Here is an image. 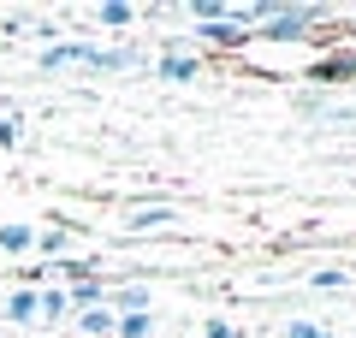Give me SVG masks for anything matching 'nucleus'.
Returning a JSON list of instances; mask_svg holds the SVG:
<instances>
[{
  "mask_svg": "<svg viewBox=\"0 0 356 338\" xmlns=\"http://www.w3.org/2000/svg\"><path fill=\"white\" fill-rule=\"evenodd\" d=\"M36 255H42V267H60L65 255H72V225H65V220L36 225Z\"/></svg>",
  "mask_w": 356,
  "mask_h": 338,
  "instance_id": "20e7f679",
  "label": "nucleus"
},
{
  "mask_svg": "<svg viewBox=\"0 0 356 338\" xmlns=\"http://www.w3.org/2000/svg\"><path fill=\"white\" fill-rule=\"evenodd\" d=\"M18 143H24V119H18V113H6V119H0V154L18 149Z\"/></svg>",
  "mask_w": 356,
  "mask_h": 338,
  "instance_id": "dca6fc26",
  "label": "nucleus"
},
{
  "mask_svg": "<svg viewBox=\"0 0 356 338\" xmlns=\"http://www.w3.org/2000/svg\"><path fill=\"white\" fill-rule=\"evenodd\" d=\"M166 225H178V208H166V202L125 208V232H166Z\"/></svg>",
  "mask_w": 356,
  "mask_h": 338,
  "instance_id": "39448f33",
  "label": "nucleus"
},
{
  "mask_svg": "<svg viewBox=\"0 0 356 338\" xmlns=\"http://www.w3.org/2000/svg\"><path fill=\"white\" fill-rule=\"evenodd\" d=\"M6 321H13V326H36V291L18 285L13 297H6Z\"/></svg>",
  "mask_w": 356,
  "mask_h": 338,
  "instance_id": "4468645a",
  "label": "nucleus"
},
{
  "mask_svg": "<svg viewBox=\"0 0 356 338\" xmlns=\"http://www.w3.org/2000/svg\"><path fill=\"white\" fill-rule=\"evenodd\" d=\"M196 72H202L196 54H161V60H154V77H161V83H191Z\"/></svg>",
  "mask_w": 356,
  "mask_h": 338,
  "instance_id": "9d476101",
  "label": "nucleus"
},
{
  "mask_svg": "<svg viewBox=\"0 0 356 338\" xmlns=\"http://www.w3.org/2000/svg\"><path fill=\"white\" fill-rule=\"evenodd\" d=\"M36 250V225L30 220H0V255H30Z\"/></svg>",
  "mask_w": 356,
  "mask_h": 338,
  "instance_id": "1a4fd4ad",
  "label": "nucleus"
},
{
  "mask_svg": "<svg viewBox=\"0 0 356 338\" xmlns=\"http://www.w3.org/2000/svg\"><path fill=\"white\" fill-rule=\"evenodd\" d=\"M309 285H315V291H344V285H350V273H339V267H321V273H309Z\"/></svg>",
  "mask_w": 356,
  "mask_h": 338,
  "instance_id": "f3484780",
  "label": "nucleus"
},
{
  "mask_svg": "<svg viewBox=\"0 0 356 338\" xmlns=\"http://www.w3.org/2000/svg\"><path fill=\"white\" fill-rule=\"evenodd\" d=\"M113 338H161V321H154V309L149 314H119Z\"/></svg>",
  "mask_w": 356,
  "mask_h": 338,
  "instance_id": "ddd939ff",
  "label": "nucleus"
},
{
  "mask_svg": "<svg viewBox=\"0 0 356 338\" xmlns=\"http://www.w3.org/2000/svg\"><path fill=\"white\" fill-rule=\"evenodd\" d=\"M309 83H327V89H339V83H356V54H327V60L309 72Z\"/></svg>",
  "mask_w": 356,
  "mask_h": 338,
  "instance_id": "0eeeda50",
  "label": "nucleus"
},
{
  "mask_svg": "<svg viewBox=\"0 0 356 338\" xmlns=\"http://www.w3.org/2000/svg\"><path fill=\"white\" fill-rule=\"evenodd\" d=\"M60 321H72L65 285H42V291H36V326H60Z\"/></svg>",
  "mask_w": 356,
  "mask_h": 338,
  "instance_id": "6e6552de",
  "label": "nucleus"
},
{
  "mask_svg": "<svg viewBox=\"0 0 356 338\" xmlns=\"http://www.w3.org/2000/svg\"><path fill=\"white\" fill-rule=\"evenodd\" d=\"M202 338H238V326L232 321H202Z\"/></svg>",
  "mask_w": 356,
  "mask_h": 338,
  "instance_id": "a211bd4d",
  "label": "nucleus"
},
{
  "mask_svg": "<svg viewBox=\"0 0 356 338\" xmlns=\"http://www.w3.org/2000/svg\"><path fill=\"white\" fill-rule=\"evenodd\" d=\"M280 338H332V326H321V321H285Z\"/></svg>",
  "mask_w": 356,
  "mask_h": 338,
  "instance_id": "2eb2a0df",
  "label": "nucleus"
},
{
  "mask_svg": "<svg viewBox=\"0 0 356 338\" xmlns=\"http://www.w3.org/2000/svg\"><path fill=\"white\" fill-rule=\"evenodd\" d=\"M65 303H72V314H83V309H102V303H107V279H102V273L72 279V285H65Z\"/></svg>",
  "mask_w": 356,
  "mask_h": 338,
  "instance_id": "423d86ee",
  "label": "nucleus"
},
{
  "mask_svg": "<svg viewBox=\"0 0 356 338\" xmlns=\"http://www.w3.org/2000/svg\"><path fill=\"white\" fill-rule=\"evenodd\" d=\"M315 24H327V6H273V13L250 30V42L291 48V42H309V30H315Z\"/></svg>",
  "mask_w": 356,
  "mask_h": 338,
  "instance_id": "f03ea898",
  "label": "nucleus"
},
{
  "mask_svg": "<svg viewBox=\"0 0 356 338\" xmlns=\"http://www.w3.org/2000/svg\"><path fill=\"white\" fill-rule=\"evenodd\" d=\"M191 42H196V48L238 54V48H250V24H243V18H238V6H232L226 18H208V24H196V30H191Z\"/></svg>",
  "mask_w": 356,
  "mask_h": 338,
  "instance_id": "7ed1b4c3",
  "label": "nucleus"
},
{
  "mask_svg": "<svg viewBox=\"0 0 356 338\" xmlns=\"http://www.w3.org/2000/svg\"><path fill=\"white\" fill-rule=\"evenodd\" d=\"M42 72H65V65H89V72H131L137 65V48H107V42H48V48L36 54Z\"/></svg>",
  "mask_w": 356,
  "mask_h": 338,
  "instance_id": "f257e3e1",
  "label": "nucleus"
},
{
  "mask_svg": "<svg viewBox=\"0 0 356 338\" xmlns=\"http://www.w3.org/2000/svg\"><path fill=\"white\" fill-rule=\"evenodd\" d=\"M95 24L102 30H131L137 24V6L131 0H107V6H95Z\"/></svg>",
  "mask_w": 356,
  "mask_h": 338,
  "instance_id": "f8f14e48",
  "label": "nucleus"
},
{
  "mask_svg": "<svg viewBox=\"0 0 356 338\" xmlns=\"http://www.w3.org/2000/svg\"><path fill=\"white\" fill-rule=\"evenodd\" d=\"M72 326H77V338H113L119 314L102 303V309H83V314H72Z\"/></svg>",
  "mask_w": 356,
  "mask_h": 338,
  "instance_id": "9b49d317",
  "label": "nucleus"
}]
</instances>
